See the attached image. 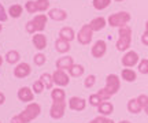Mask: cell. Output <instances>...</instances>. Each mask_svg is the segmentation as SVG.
Here are the masks:
<instances>
[{
  "label": "cell",
  "mask_w": 148,
  "mask_h": 123,
  "mask_svg": "<svg viewBox=\"0 0 148 123\" xmlns=\"http://www.w3.org/2000/svg\"><path fill=\"white\" fill-rule=\"evenodd\" d=\"M119 37H118V41H116L115 47L119 52H123V51H127L130 44H132V29L127 26H122L119 27Z\"/></svg>",
  "instance_id": "6da1fadb"
},
{
  "label": "cell",
  "mask_w": 148,
  "mask_h": 123,
  "mask_svg": "<svg viewBox=\"0 0 148 123\" xmlns=\"http://www.w3.org/2000/svg\"><path fill=\"white\" fill-rule=\"evenodd\" d=\"M130 19H132V16L127 11H118L107 18V25H110L111 27H122L126 26L130 22Z\"/></svg>",
  "instance_id": "7a4b0ae2"
},
{
  "label": "cell",
  "mask_w": 148,
  "mask_h": 123,
  "mask_svg": "<svg viewBox=\"0 0 148 123\" xmlns=\"http://www.w3.org/2000/svg\"><path fill=\"white\" fill-rule=\"evenodd\" d=\"M121 89V80L116 74H108L106 78V86L103 88V90L106 92L110 97L118 93V90Z\"/></svg>",
  "instance_id": "3957f363"
},
{
  "label": "cell",
  "mask_w": 148,
  "mask_h": 123,
  "mask_svg": "<svg viewBox=\"0 0 148 123\" xmlns=\"http://www.w3.org/2000/svg\"><path fill=\"white\" fill-rule=\"evenodd\" d=\"M40 113H41L40 104H37V103H29L26 107H25V109H23L19 115L23 118V120L26 123H30L32 120H34Z\"/></svg>",
  "instance_id": "277c9868"
},
{
  "label": "cell",
  "mask_w": 148,
  "mask_h": 123,
  "mask_svg": "<svg viewBox=\"0 0 148 123\" xmlns=\"http://www.w3.org/2000/svg\"><path fill=\"white\" fill-rule=\"evenodd\" d=\"M92 37H93V30L90 29V25L86 23L79 29L78 34H77V40L81 45H88L92 41Z\"/></svg>",
  "instance_id": "5b68a950"
},
{
  "label": "cell",
  "mask_w": 148,
  "mask_h": 123,
  "mask_svg": "<svg viewBox=\"0 0 148 123\" xmlns=\"http://www.w3.org/2000/svg\"><path fill=\"white\" fill-rule=\"evenodd\" d=\"M66 107L67 104L66 101H52V105L49 108V115L52 119H62L66 112Z\"/></svg>",
  "instance_id": "8992f818"
},
{
  "label": "cell",
  "mask_w": 148,
  "mask_h": 123,
  "mask_svg": "<svg viewBox=\"0 0 148 123\" xmlns=\"http://www.w3.org/2000/svg\"><path fill=\"white\" fill-rule=\"evenodd\" d=\"M52 78H53V84L58 86V88H63V86H67V85H69V82H70L69 75L66 74V71H64V70L56 69L55 71H53Z\"/></svg>",
  "instance_id": "52a82bcc"
},
{
  "label": "cell",
  "mask_w": 148,
  "mask_h": 123,
  "mask_svg": "<svg viewBox=\"0 0 148 123\" xmlns=\"http://www.w3.org/2000/svg\"><path fill=\"white\" fill-rule=\"evenodd\" d=\"M138 62H140V56L134 51H127L126 54L123 55V58L121 59L122 66H125L127 69L129 67H134L136 64H138Z\"/></svg>",
  "instance_id": "ba28073f"
},
{
  "label": "cell",
  "mask_w": 148,
  "mask_h": 123,
  "mask_svg": "<svg viewBox=\"0 0 148 123\" xmlns=\"http://www.w3.org/2000/svg\"><path fill=\"white\" fill-rule=\"evenodd\" d=\"M107 52V44L104 40H97L95 44H93V47H92V49H90V54H92V56L93 58H96V59H100V58H103L104 55H106Z\"/></svg>",
  "instance_id": "9c48e42d"
},
{
  "label": "cell",
  "mask_w": 148,
  "mask_h": 123,
  "mask_svg": "<svg viewBox=\"0 0 148 123\" xmlns=\"http://www.w3.org/2000/svg\"><path fill=\"white\" fill-rule=\"evenodd\" d=\"M69 108L73 111H84L86 108V100L82 97L73 96L69 99Z\"/></svg>",
  "instance_id": "30bf717a"
},
{
  "label": "cell",
  "mask_w": 148,
  "mask_h": 123,
  "mask_svg": "<svg viewBox=\"0 0 148 123\" xmlns=\"http://www.w3.org/2000/svg\"><path fill=\"white\" fill-rule=\"evenodd\" d=\"M30 73H32V67L29 63H19L14 69V75L16 78H26L30 75Z\"/></svg>",
  "instance_id": "8fae6325"
},
{
  "label": "cell",
  "mask_w": 148,
  "mask_h": 123,
  "mask_svg": "<svg viewBox=\"0 0 148 123\" xmlns=\"http://www.w3.org/2000/svg\"><path fill=\"white\" fill-rule=\"evenodd\" d=\"M18 99L23 103H32L33 99H34V93L30 88H27V86H22L19 88V90H18Z\"/></svg>",
  "instance_id": "7c38bea8"
},
{
  "label": "cell",
  "mask_w": 148,
  "mask_h": 123,
  "mask_svg": "<svg viewBox=\"0 0 148 123\" xmlns=\"http://www.w3.org/2000/svg\"><path fill=\"white\" fill-rule=\"evenodd\" d=\"M32 43L34 45V48L38 49V51H42V49L47 48V37L42 33H36L32 38Z\"/></svg>",
  "instance_id": "4fadbf2b"
},
{
  "label": "cell",
  "mask_w": 148,
  "mask_h": 123,
  "mask_svg": "<svg viewBox=\"0 0 148 123\" xmlns=\"http://www.w3.org/2000/svg\"><path fill=\"white\" fill-rule=\"evenodd\" d=\"M47 21H48V18H47V15H44V14H38V15L34 16L32 19V22H33V25H34V27H36V32L41 33L42 30L45 29Z\"/></svg>",
  "instance_id": "5bb4252c"
},
{
  "label": "cell",
  "mask_w": 148,
  "mask_h": 123,
  "mask_svg": "<svg viewBox=\"0 0 148 123\" xmlns=\"http://www.w3.org/2000/svg\"><path fill=\"white\" fill-rule=\"evenodd\" d=\"M89 25H90V29H92L93 32H100V30H103V29L106 27L107 19L103 18V16H96V18H93V19L90 21Z\"/></svg>",
  "instance_id": "9a60e30c"
},
{
  "label": "cell",
  "mask_w": 148,
  "mask_h": 123,
  "mask_svg": "<svg viewBox=\"0 0 148 123\" xmlns=\"http://www.w3.org/2000/svg\"><path fill=\"white\" fill-rule=\"evenodd\" d=\"M75 37H77V36H75V33H74L73 27L64 26V27H62V29H60V32H59V38H62V40H64V41L71 43Z\"/></svg>",
  "instance_id": "2e32d148"
},
{
  "label": "cell",
  "mask_w": 148,
  "mask_h": 123,
  "mask_svg": "<svg viewBox=\"0 0 148 123\" xmlns=\"http://www.w3.org/2000/svg\"><path fill=\"white\" fill-rule=\"evenodd\" d=\"M48 16L51 19H53V21L62 22L67 18V12L64 10H62V8H52V10H49V12H48Z\"/></svg>",
  "instance_id": "e0dca14e"
},
{
  "label": "cell",
  "mask_w": 148,
  "mask_h": 123,
  "mask_svg": "<svg viewBox=\"0 0 148 123\" xmlns=\"http://www.w3.org/2000/svg\"><path fill=\"white\" fill-rule=\"evenodd\" d=\"M74 64V60L71 56H63V58H59L58 60H56V67H58L59 70H67L69 71V69Z\"/></svg>",
  "instance_id": "ac0fdd59"
},
{
  "label": "cell",
  "mask_w": 148,
  "mask_h": 123,
  "mask_svg": "<svg viewBox=\"0 0 148 123\" xmlns=\"http://www.w3.org/2000/svg\"><path fill=\"white\" fill-rule=\"evenodd\" d=\"M97 112L100 113V115H103V116H108V115H111V113L114 112V105H112V103L110 101H103L97 107Z\"/></svg>",
  "instance_id": "d6986e66"
},
{
  "label": "cell",
  "mask_w": 148,
  "mask_h": 123,
  "mask_svg": "<svg viewBox=\"0 0 148 123\" xmlns=\"http://www.w3.org/2000/svg\"><path fill=\"white\" fill-rule=\"evenodd\" d=\"M121 78L125 82H134L137 80V73L132 69H123L121 73Z\"/></svg>",
  "instance_id": "ffe728a7"
},
{
  "label": "cell",
  "mask_w": 148,
  "mask_h": 123,
  "mask_svg": "<svg viewBox=\"0 0 148 123\" xmlns=\"http://www.w3.org/2000/svg\"><path fill=\"white\" fill-rule=\"evenodd\" d=\"M70 43L69 41H64L62 38H58L56 41H55V49L58 51L59 54H66V52H69L70 51Z\"/></svg>",
  "instance_id": "44dd1931"
},
{
  "label": "cell",
  "mask_w": 148,
  "mask_h": 123,
  "mask_svg": "<svg viewBox=\"0 0 148 123\" xmlns=\"http://www.w3.org/2000/svg\"><path fill=\"white\" fill-rule=\"evenodd\" d=\"M51 99H52V101H64L66 100V93L62 88H55L51 90Z\"/></svg>",
  "instance_id": "7402d4cb"
},
{
  "label": "cell",
  "mask_w": 148,
  "mask_h": 123,
  "mask_svg": "<svg viewBox=\"0 0 148 123\" xmlns=\"http://www.w3.org/2000/svg\"><path fill=\"white\" fill-rule=\"evenodd\" d=\"M5 62L8 64H16L19 60H21V55H19V52L18 51H8L7 54H5Z\"/></svg>",
  "instance_id": "603a6c76"
},
{
  "label": "cell",
  "mask_w": 148,
  "mask_h": 123,
  "mask_svg": "<svg viewBox=\"0 0 148 123\" xmlns=\"http://www.w3.org/2000/svg\"><path fill=\"white\" fill-rule=\"evenodd\" d=\"M127 111L130 113H140L143 111V108L138 104L137 99H130V100L127 101Z\"/></svg>",
  "instance_id": "cb8c5ba5"
},
{
  "label": "cell",
  "mask_w": 148,
  "mask_h": 123,
  "mask_svg": "<svg viewBox=\"0 0 148 123\" xmlns=\"http://www.w3.org/2000/svg\"><path fill=\"white\" fill-rule=\"evenodd\" d=\"M84 73H85V69H84V66H82V64H75L74 63L73 66L69 69V74L71 75V77H74V78L84 75Z\"/></svg>",
  "instance_id": "d4e9b609"
},
{
  "label": "cell",
  "mask_w": 148,
  "mask_h": 123,
  "mask_svg": "<svg viewBox=\"0 0 148 123\" xmlns=\"http://www.w3.org/2000/svg\"><path fill=\"white\" fill-rule=\"evenodd\" d=\"M23 12V7L21 4H14V5H10L8 8V15L11 18H19Z\"/></svg>",
  "instance_id": "484cf974"
},
{
  "label": "cell",
  "mask_w": 148,
  "mask_h": 123,
  "mask_svg": "<svg viewBox=\"0 0 148 123\" xmlns=\"http://www.w3.org/2000/svg\"><path fill=\"white\" fill-rule=\"evenodd\" d=\"M40 81H41L42 84H44V86H45L47 89H52V86H53V78H52V74L44 73V74H41V77H40Z\"/></svg>",
  "instance_id": "4316f807"
},
{
  "label": "cell",
  "mask_w": 148,
  "mask_h": 123,
  "mask_svg": "<svg viewBox=\"0 0 148 123\" xmlns=\"http://www.w3.org/2000/svg\"><path fill=\"white\" fill-rule=\"evenodd\" d=\"M92 4H93L95 10L101 11V10H106L107 7L111 4V0H93Z\"/></svg>",
  "instance_id": "83f0119b"
},
{
  "label": "cell",
  "mask_w": 148,
  "mask_h": 123,
  "mask_svg": "<svg viewBox=\"0 0 148 123\" xmlns=\"http://www.w3.org/2000/svg\"><path fill=\"white\" fill-rule=\"evenodd\" d=\"M88 103H89L92 107L97 108L101 103H103V100L99 97V94H97V93H93V94H89V97H88Z\"/></svg>",
  "instance_id": "f1b7e54d"
},
{
  "label": "cell",
  "mask_w": 148,
  "mask_h": 123,
  "mask_svg": "<svg viewBox=\"0 0 148 123\" xmlns=\"http://www.w3.org/2000/svg\"><path fill=\"white\" fill-rule=\"evenodd\" d=\"M36 5H37V11L44 12L49 8V0H36Z\"/></svg>",
  "instance_id": "f546056e"
},
{
  "label": "cell",
  "mask_w": 148,
  "mask_h": 123,
  "mask_svg": "<svg viewBox=\"0 0 148 123\" xmlns=\"http://www.w3.org/2000/svg\"><path fill=\"white\" fill-rule=\"evenodd\" d=\"M44 84H42L40 80H37V81H34L33 82V86H32V90H33V93H36V94H40L42 90H44Z\"/></svg>",
  "instance_id": "4dcf8cb0"
},
{
  "label": "cell",
  "mask_w": 148,
  "mask_h": 123,
  "mask_svg": "<svg viewBox=\"0 0 148 123\" xmlns=\"http://www.w3.org/2000/svg\"><path fill=\"white\" fill-rule=\"evenodd\" d=\"M25 8L29 14H36L37 12V5H36V0H29L25 3Z\"/></svg>",
  "instance_id": "1f68e13d"
},
{
  "label": "cell",
  "mask_w": 148,
  "mask_h": 123,
  "mask_svg": "<svg viewBox=\"0 0 148 123\" xmlns=\"http://www.w3.org/2000/svg\"><path fill=\"white\" fill-rule=\"evenodd\" d=\"M45 60H47V56L44 54H36L34 56H33V62H34V64L36 66H42V64L45 63Z\"/></svg>",
  "instance_id": "d6a6232c"
},
{
  "label": "cell",
  "mask_w": 148,
  "mask_h": 123,
  "mask_svg": "<svg viewBox=\"0 0 148 123\" xmlns=\"http://www.w3.org/2000/svg\"><path fill=\"white\" fill-rule=\"evenodd\" d=\"M96 84V75H93V74H90V75H88L86 78L84 80V86L85 88H92V86Z\"/></svg>",
  "instance_id": "836d02e7"
},
{
  "label": "cell",
  "mask_w": 148,
  "mask_h": 123,
  "mask_svg": "<svg viewBox=\"0 0 148 123\" xmlns=\"http://www.w3.org/2000/svg\"><path fill=\"white\" fill-rule=\"evenodd\" d=\"M138 71L141 74H148V59H141L138 62Z\"/></svg>",
  "instance_id": "e575fe53"
},
{
  "label": "cell",
  "mask_w": 148,
  "mask_h": 123,
  "mask_svg": "<svg viewBox=\"0 0 148 123\" xmlns=\"http://www.w3.org/2000/svg\"><path fill=\"white\" fill-rule=\"evenodd\" d=\"M136 99H137L138 104L141 105V108H143V109L148 105V96H147V94H140V96L136 97Z\"/></svg>",
  "instance_id": "d590c367"
},
{
  "label": "cell",
  "mask_w": 148,
  "mask_h": 123,
  "mask_svg": "<svg viewBox=\"0 0 148 123\" xmlns=\"http://www.w3.org/2000/svg\"><path fill=\"white\" fill-rule=\"evenodd\" d=\"M25 27H26V32L29 33V34H36V27H34L32 21L27 22L26 25H25Z\"/></svg>",
  "instance_id": "8d00e7d4"
},
{
  "label": "cell",
  "mask_w": 148,
  "mask_h": 123,
  "mask_svg": "<svg viewBox=\"0 0 148 123\" xmlns=\"http://www.w3.org/2000/svg\"><path fill=\"white\" fill-rule=\"evenodd\" d=\"M7 19H8V15H7V12H5L3 4L0 3V22H5Z\"/></svg>",
  "instance_id": "74e56055"
},
{
  "label": "cell",
  "mask_w": 148,
  "mask_h": 123,
  "mask_svg": "<svg viewBox=\"0 0 148 123\" xmlns=\"http://www.w3.org/2000/svg\"><path fill=\"white\" fill-rule=\"evenodd\" d=\"M106 122H107V116L99 115V116H96L95 119H92L89 123H106Z\"/></svg>",
  "instance_id": "f35d334b"
},
{
  "label": "cell",
  "mask_w": 148,
  "mask_h": 123,
  "mask_svg": "<svg viewBox=\"0 0 148 123\" xmlns=\"http://www.w3.org/2000/svg\"><path fill=\"white\" fill-rule=\"evenodd\" d=\"M11 123H26L25 120H23V118H22L21 115L18 113V115H15L14 118L11 119Z\"/></svg>",
  "instance_id": "ab89813d"
},
{
  "label": "cell",
  "mask_w": 148,
  "mask_h": 123,
  "mask_svg": "<svg viewBox=\"0 0 148 123\" xmlns=\"http://www.w3.org/2000/svg\"><path fill=\"white\" fill-rule=\"evenodd\" d=\"M141 43H143V45L148 47V32L143 33V36H141Z\"/></svg>",
  "instance_id": "60d3db41"
},
{
  "label": "cell",
  "mask_w": 148,
  "mask_h": 123,
  "mask_svg": "<svg viewBox=\"0 0 148 123\" xmlns=\"http://www.w3.org/2000/svg\"><path fill=\"white\" fill-rule=\"evenodd\" d=\"M4 103H5V96H4V93L0 92V105H3Z\"/></svg>",
  "instance_id": "b9f144b4"
},
{
  "label": "cell",
  "mask_w": 148,
  "mask_h": 123,
  "mask_svg": "<svg viewBox=\"0 0 148 123\" xmlns=\"http://www.w3.org/2000/svg\"><path fill=\"white\" fill-rule=\"evenodd\" d=\"M106 123H115V122H114L112 119H108V118H107V122Z\"/></svg>",
  "instance_id": "7bdbcfd3"
},
{
  "label": "cell",
  "mask_w": 148,
  "mask_h": 123,
  "mask_svg": "<svg viewBox=\"0 0 148 123\" xmlns=\"http://www.w3.org/2000/svg\"><path fill=\"white\" fill-rule=\"evenodd\" d=\"M118 123H132L130 120H121V122H118Z\"/></svg>",
  "instance_id": "ee69618b"
},
{
  "label": "cell",
  "mask_w": 148,
  "mask_h": 123,
  "mask_svg": "<svg viewBox=\"0 0 148 123\" xmlns=\"http://www.w3.org/2000/svg\"><path fill=\"white\" fill-rule=\"evenodd\" d=\"M144 112L147 113V116H148V105H147V107H145V108H144Z\"/></svg>",
  "instance_id": "f6af8a7d"
},
{
  "label": "cell",
  "mask_w": 148,
  "mask_h": 123,
  "mask_svg": "<svg viewBox=\"0 0 148 123\" xmlns=\"http://www.w3.org/2000/svg\"><path fill=\"white\" fill-rule=\"evenodd\" d=\"M1 64H3V56H0V67H1Z\"/></svg>",
  "instance_id": "bcb514c9"
},
{
  "label": "cell",
  "mask_w": 148,
  "mask_h": 123,
  "mask_svg": "<svg viewBox=\"0 0 148 123\" xmlns=\"http://www.w3.org/2000/svg\"><path fill=\"white\" fill-rule=\"evenodd\" d=\"M145 32H148V21L145 22Z\"/></svg>",
  "instance_id": "7dc6e473"
},
{
  "label": "cell",
  "mask_w": 148,
  "mask_h": 123,
  "mask_svg": "<svg viewBox=\"0 0 148 123\" xmlns=\"http://www.w3.org/2000/svg\"><path fill=\"white\" fill-rule=\"evenodd\" d=\"M1 27H3V26H1V23H0V32H1Z\"/></svg>",
  "instance_id": "c3c4849f"
},
{
  "label": "cell",
  "mask_w": 148,
  "mask_h": 123,
  "mask_svg": "<svg viewBox=\"0 0 148 123\" xmlns=\"http://www.w3.org/2000/svg\"><path fill=\"white\" fill-rule=\"evenodd\" d=\"M115 1H123V0H115Z\"/></svg>",
  "instance_id": "681fc988"
}]
</instances>
